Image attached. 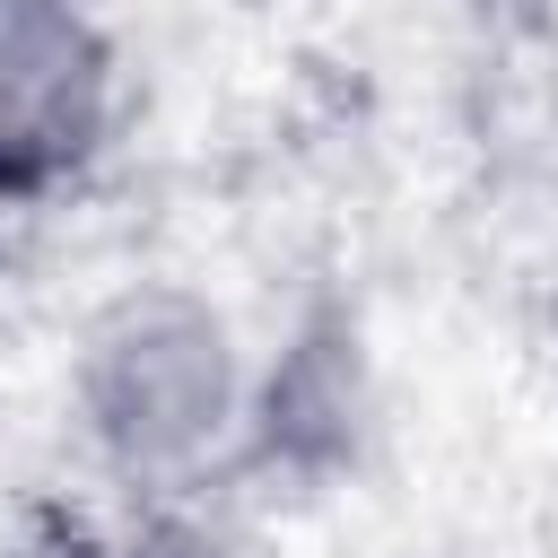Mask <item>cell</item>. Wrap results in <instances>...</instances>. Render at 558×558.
<instances>
[{"label": "cell", "mask_w": 558, "mask_h": 558, "mask_svg": "<svg viewBox=\"0 0 558 558\" xmlns=\"http://www.w3.org/2000/svg\"><path fill=\"white\" fill-rule=\"evenodd\" d=\"M78 392H87L96 436L122 462L157 471V462H192L227 427V410H235V357H227V331L201 305L148 296V305H122L87 340Z\"/></svg>", "instance_id": "obj_1"}, {"label": "cell", "mask_w": 558, "mask_h": 558, "mask_svg": "<svg viewBox=\"0 0 558 558\" xmlns=\"http://www.w3.org/2000/svg\"><path fill=\"white\" fill-rule=\"evenodd\" d=\"M105 122V52L70 0H0V183H52Z\"/></svg>", "instance_id": "obj_2"}]
</instances>
